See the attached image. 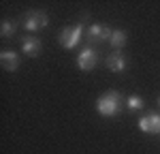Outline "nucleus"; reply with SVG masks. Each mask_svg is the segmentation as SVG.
Here are the masks:
<instances>
[{
    "mask_svg": "<svg viewBox=\"0 0 160 154\" xmlns=\"http://www.w3.org/2000/svg\"><path fill=\"white\" fill-rule=\"evenodd\" d=\"M126 41H128V34H126L124 30H113V32H111V38H109V45L113 49L122 51V47L126 45Z\"/></svg>",
    "mask_w": 160,
    "mask_h": 154,
    "instance_id": "10",
    "label": "nucleus"
},
{
    "mask_svg": "<svg viewBox=\"0 0 160 154\" xmlns=\"http://www.w3.org/2000/svg\"><path fill=\"white\" fill-rule=\"evenodd\" d=\"M126 107H128V111H139V109H143V99L139 94H128Z\"/></svg>",
    "mask_w": 160,
    "mask_h": 154,
    "instance_id": "11",
    "label": "nucleus"
},
{
    "mask_svg": "<svg viewBox=\"0 0 160 154\" xmlns=\"http://www.w3.org/2000/svg\"><path fill=\"white\" fill-rule=\"evenodd\" d=\"M105 64H107V69L113 71V73H122V71L128 69V60H126V56H124L122 51H113V54H109L107 60H105Z\"/></svg>",
    "mask_w": 160,
    "mask_h": 154,
    "instance_id": "8",
    "label": "nucleus"
},
{
    "mask_svg": "<svg viewBox=\"0 0 160 154\" xmlns=\"http://www.w3.org/2000/svg\"><path fill=\"white\" fill-rule=\"evenodd\" d=\"M111 32H113V30H111L109 26H105V24H92V26H88V38H90L92 43L109 41Z\"/></svg>",
    "mask_w": 160,
    "mask_h": 154,
    "instance_id": "6",
    "label": "nucleus"
},
{
    "mask_svg": "<svg viewBox=\"0 0 160 154\" xmlns=\"http://www.w3.org/2000/svg\"><path fill=\"white\" fill-rule=\"evenodd\" d=\"M15 30H17V26L13 24L11 19H4L2 26H0V34H2L4 38H11L13 34H15Z\"/></svg>",
    "mask_w": 160,
    "mask_h": 154,
    "instance_id": "12",
    "label": "nucleus"
},
{
    "mask_svg": "<svg viewBox=\"0 0 160 154\" xmlns=\"http://www.w3.org/2000/svg\"><path fill=\"white\" fill-rule=\"evenodd\" d=\"M98 64V51L94 49V47H83V49L79 51V56H77V69L79 71H92L94 66Z\"/></svg>",
    "mask_w": 160,
    "mask_h": 154,
    "instance_id": "4",
    "label": "nucleus"
},
{
    "mask_svg": "<svg viewBox=\"0 0 160 154\" xmlns=\"http://www.w3.org/2000/svg\"><path fill=\"white\" fill-rule=\"evenodd\" d=\"M0 64H2V69H4V71L13 73V71H17V69H19L22 60H19V56H17V51L2 49V51H0Z\"/></svg>",
    "mask_w": 160,
    "mask_h": 154,
    "instance_id": "7",
    "label": "nucleus"
},
{
    "mask_svg": "<svg viewBox=\"0 0 160 154\" xmlns=\"http://www.w3.org/2000/svg\"><path fill=\"white\" fill-rule=\"evenodd\" d=\"M158 105H160V99H158Z\"/></svg>",
    "mask_w": 160,
    "mask_h": 154,
    "instance_id": "13",
    "label": "nucleus"
},
{
    "mask_svg": "<svg viewBox=\"0 0 160 154\" xmlns=\"http://www.w3.org/2000/svg\"><path fill=\"white\" fill-rule=\"evenodd\" d=\"M139 131L148 135H160V114H145L139 118Z\"/></svg>",
    "mask_w": 160,
    "mask_h": 154,
    "instance_id": "5",
    "label": "nucleus"
},
{
    "mask_svg": "<svg viewBox=\"0 0 160 154\" xmlns=\"http://www.w3.org/2000/svg\"><path fill=\"white\" fill-rule=\"evenodd\" d=\"M83 37V24H73L60 32V45L64 49H75Z\"/></svg>",
    "mask_w": 160,
    "mask_h": 154,
    "instance_id": "3",
    "label": "nucleus"
},
{
    "mask_svg": "<svg viewBox=\"0 0 160 154\" xmlns=\"http://www.w3.org/2000/svg\"><path fill=\"white\" fill-rule=\"evenodd\" d=\"M120 107H122V94L118 90H109V92L100 94L96 101V111L102 118H115L120 114Z\"/></svg>",
    "mask_w": 160,
    "mask_h": 154,
    "instance_id": "1",
    "label": "nucleus"
},
{
    "mask_svg": "<svg viewBox=\"0 0 160 154\" xmlns=\"http://www.w3.org/2000/svg\"><path fill=\"white\" fill-rule=\"evenodd\" d=\"M22 26L28 32H41L49 26V17L45 11H26L22 15Z\"/></svg>",
    "mask_w": 160,
    "mask_h": 154,
    "instance_id": "2",
    "label": "nucleus"
},
{
    "mask_svg": "<svg viewBox=\"0 0 160 154\" xmlns=\"http://www.w3.org/2000/svg\"><path fill=\"white\" fill-rule=\"evenodd\" d=\"M41 49H43V43L37 37H24L22 38V51H24L26 56L34 58V56L41 54Z\"/></svg>",
    "mask_w": 160,
    "mask_h": 154,
    "instance_id": "9",
    "label": "nucleus"
}]
</instances>
